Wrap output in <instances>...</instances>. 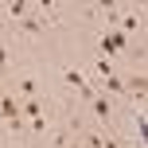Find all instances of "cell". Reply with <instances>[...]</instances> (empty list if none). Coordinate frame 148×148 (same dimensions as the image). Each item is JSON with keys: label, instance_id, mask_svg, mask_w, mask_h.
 Instances as JSON below:
<instances>
[{"label": "cell", "instance_id": "5b68a950", "mask_svg": "<svg viewBox=\"0 0 148 148\" xmlns=\"http://www.w3.org/2000/svg\"><path fill=\"white\" fill-rule=\"evenodd\" d=\"M31 8H35V0H8V4H4V20L20 23V20L31 16Z\"/></svg>", "mask_w": 148, "mask_h": 148}, {"label": "cell", "instance_id": "6da1fadb", "mask_svg": "<svg viewBox=\"0 0 148 148\" xmlns=\"http://www.w3.org/2000/svg\"><path fill=\"white\" fill-rule=\"evenodd\" d=\"M125 47H129V35H121L117 27H101V31H97V59H109L113 62Z\"/></svg>", "mask_w": 148, "mask_h": 148}, {"label": "cell", "instance_id": "277c9868", "mask_svg": "<svg viewBox=\"0 0 148 148\" xmlns=\"http://www.w3.org/2000/svg\"><path fill=\"white\" fill-rule=\"evenodd\" d=\"M86 109H90V117H94L97 125H109L113 121V101H109V94H101V90H94V97L86 101Z\"/></svg>", "mask_w": 148, "mask_h": 148}, {"label": "cell", "instance_id": "52a82bcc", "mask_svg": "<svg viewBox=\"0 0 148 148\" xmlns=\"http://www.w3.org/2000/svg\"><path fill=\"white\" fill-rule=\"evenodd\" d=\"M0 94H4V86H0Z\"/></svg>", "mask_w": 148, "mask_h": 148}, {"label": "cell", "instance_id": "8992f818", "mask_svg": "<svg viewBox=\"0 0 148 148\" xmlns=\"http://www.w3.org/2000/svg\"><path fill=\"white\" fill-rule=\"evenodd\" d=\"M144 125H148V117H144V105H136V109H133V121H129V133H133L136 148H144Z\"/></svg>", "mask_w": 148, "mask_h": 148}, {"label": "cell", "instance_id": "3957f363", "mask_svg": "<svg viewBox=\"0 0 148 148\" xmlns=\"http://www.w3.org/2000/svg\"><path fill=\"white\" fill-rule=\"evenodd\" d=\"M8 94H16L20 101H27V97H43V86H39L35 74H12V90Z\"/></svg>", "mask_w": 148, "mask_h": 148}, {"label": "cell", "instance_id": "ba28073f", "mask_svg": "<svg viewBox=\"0 0 148 148\" xmlns=\"http://www.w3.org/2000/svg\"><path fill=\"white\" fill-rule=\"evenodd\" d=\"M0 148H4V144H0Z\"/></svg>", "mask_w": 148, "mask_h": 148}, {"label": "cell", "instance_id": "7a4b0ae2", "mask_svg": "<svg viewBox=\"0 0 148 148\" xmlns=\"http://www.w3.org/2000/svg\"><path fill=\"white\" fill-rule=\"evenodd\" d=\"M62 82H66L70 90H78L82 101H90V97H94V82L86 78V70H82V66H62Z\"/></svg>", "mask_w": 148, "mask_h": 148}]
</instances>
